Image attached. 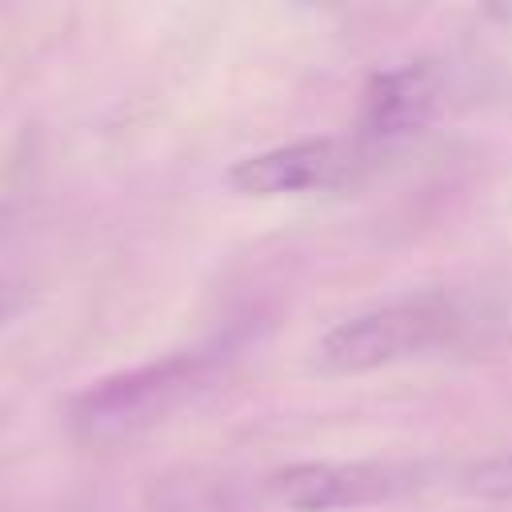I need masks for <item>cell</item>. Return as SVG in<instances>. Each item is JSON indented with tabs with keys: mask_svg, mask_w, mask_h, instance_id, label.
I'll return each mask as SVG.
<instances>
[{
	"mask_svg": "<svg viewBox=\"0 0 512 512\" xmlns=\"http://www.w3.org/2000/svg\"><path fill=\"white\" fill-rule=\"evenodd\" d=\"M472 324V312L456 292H412L368 312H356L324 332L316 344V368L324 372H372L444 344H456Z\"/></svg>",
	"mask_w": 512,
	"mask_h": 512,
	"instance_id": "obj_2",
	"label": "cell"
},
{
	"mask_svg": "<svg viewBox=\"0 0 512 512\" xmlns=\"http://www.w3.org/2000/svg\"><path fill=\"white\" fill-rule=\"evenodd\" d=\"M444 100V64L432 56H412L392 68H380L364 88V112H360V140H392L404 132H416L432 120V112Z\"/></svg>",
	"mask_w": 512,
	"mask_h": 512,
	"instance_id": "obj_5",
	"label": "cell"
},
{
	"mask_svg": "<svg viewBox=\"0 0 512 512\" xmlns=\"http://www.w3.org/2000/svg\"><path fill=\"white\" fill-rule=\"evenodd\" d=\"M20 308H24V288H20L16 280L0 276V328H4L8 320H16Z\"/></svg>",
	"mask_w": 512,
	"mask_h": 512,
	"instance_id": "obj_6",
	"label": "cell"
},
{
	"mask_svg": "<svg viewBox=\"0 0 512 512\" xmlns=\"http://www.w3.org/2000/svg\"><path fill=\"white\" fill-rule=\"evenodd\" d=\"M220 376L216 352H172L164 360L104 376L76 392L68 400V428L84 444H124L180 408H188L196 396H204Z\"/></svg>",
	"mask_w": 512,
	"mask_h": 512,
	"instance_id": "obj_1",
	"label": "cell"
},
{
	"mask_svg": "<svg viewBox=\"0 0 512 512\" xmlns=\"http://www.w3.org/2000/svg\"><path fill=\"white\" fill-rule=\"evenodd\" d=\"M420 472L412 464L356 460V464H292L268 476V496L292 512H336L392 500L416 488Z\"/></svg>",
	"mask_w": 512,
	"mask_h": 512,
	"instance_id": "obj_4",
	"label": "cell"
},
{
	"mask_svg": "<svg viewBox=\"0 0 512 512\" xmlns=\"http://www.w3.org/2000/svg\"><path fill=\"white\" fill-rule=\"evenodd\" d=\"M368 160L360 136H312L244 156L228 168V184L244 196H292L348 184Z\"/></svg>",
	"mask_w": 512,
	"mask_h": 512,
	"instance_id": "obj_3",
	"label": "cell"
}]
</instances>
